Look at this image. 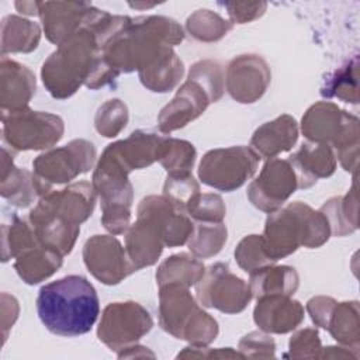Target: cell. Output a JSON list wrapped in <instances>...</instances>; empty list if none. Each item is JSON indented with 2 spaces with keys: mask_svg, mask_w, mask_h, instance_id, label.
Wrapping results in <instances>:
<instances>
[{
  "mask_svg": "<svg viewBox=\"0 0 360 360\" xmlns=\"http://www.w3.org/2000/svg\"><path fill=\"white\" fill-rule=\"evenodd\" d=\"M41 75L48 91L58 98L72 96L82 83L97 89L118 76L103 58L97 38L87 27L59 44L44 63Z\"/></svg>",
  "mask_w": 360,
  "mask_h": 360,
  "instance_id": "cell-1",
  "label": "cell"
},
{
  "mask_svg": "<svg viewBox=\"0 0 360 360\" xmlns=\"http://www.w3.org/2000/svg\"><path fill=\"white\" fill-rule=\"evenodd\" d=\"M37 312L49 332L72 338L90 332L100 314V301L86 277L72 274L41 287Z\"/></svg>",
  "mask_w": 360,
  "mask_h": 360,
  "instance_id": "cell-2",
  "label": "cell"
},
{
  "mask_svg": "<svg viewBox=\"0 0 360 360\" xmlns=\"http://www.w3.org/2000/svg\"><path fill=\"white\" fill-rule=\"evenodd\" d=\"M94 191L93 184L80 181L44 194L30 215L38 240L62 255L69 253L79 235L80 224L93 212Z\"/></svg>",
  "mask_w": 360,
  "mask_h": 360,
  "instance_id": "cell-3",
  "label": "cell"
},
{
  "mask_svg": "<svg viewBox=\"0 0 360 360\" xmlns=\"http://www.w3.org/2000/svg\"><path fill=\"white\" fill-rule=\"evenodd\" d=\"M329 236L330 226L322 211H314L311 207L297 201L269 215L262 240L264 253L273 262H277L295 252L300 245L318 248Z\"/></svg>",
  "mask_w": 360,
  "mask_h": 360,
  "instance_id": "cell-4",
  "label": "cell"
},
{
  "mask_svg": "<svg viewBox=\"0 0 360 360\" xmlns=\"http://www.w3.org/2000/svg\"><path fill=\"white\" fill-rule=\"evenodd\" d=\"M302 132L312 141L332 145L346 172L356 173L359 158V118L333 103L314 104L302 117Z\"/></svg>",
  "mask_w": 360,
  "mask_h": 360,
  "instance_id": "cell-5",
  "label": "cell"
},
{
  "mask_svg": "<svg viewBox=\"0 0 360 360\" xmlns=\"http://www.w3.org/2000/svg\"><path fill=\"white\" fill-rule=\"evenodd\" d=\"M224 91L222 72L217 62L202 60L191 66L188 80L179 89L176 97L169 103L158 118L163 132L184 127L197 118L210 103L217 101Z\"/></svg>",
  "mask_w": 360,
  "mask_h": 360,
  "instance_id": "cell-6",
  "label": "cell"
},
{
  "mask_svg": "<svg viewBox=\"0 0 360 360\" xmlns=\"http://www.w3.org/2000/svg\"><path fill=\"white\" fill-rule=\"evenodd\" d=\"M159 319L166 332L195 346L208 345L218 335L217 321L201 311L187 287L180 284L160 287Z\"/></svg>",
  "mask_w": 360,
  "mask_h": 360,
  "instance_id": "cell-7",
  "label": "cell"
},
{
  "mask_svg": "<svg viewBox=\"0 0 360 360\" xmlns=\"http://www.w3.org/2000/svg\"><path fill=\"white\" fill-rule=\"evenodd\" d=\"M96 158V149L91 142L76 139L68 145L38 156L34 162V183L38 194H46L52 184H60L73 180L86 173Z\"/></svg>",
  "mask_w": 360,
  "mask_h": 360,
  "instance_id": "cell-8",
  "label": "cell"
},
{
  "mask_svg": "<svg viewBox=\"0 0 360 360\" xmlns=\"http://www.w3.org/2000/svg\"><path fill=\"white\" fill-rule=\"evenodd\" d=\"M259 160V155L246 146L214 149L204 155L198 176L207 186L232 191L256 173Z\"/></svg>",
  "mask_w": 360,
  "mask_h": 360,
  "instance_id": "cell-9",
  "label": "cell"
},
{
  "mask_svg": "<svg viewBox=\"0 0 360 360\" xmlns=\"http://www.w3.org/2000/svg\"><path fill=\"white\" fill-rule=\"evenodd\" d=\"M153 321L138 302H114L103 314L97 335L111 350L125 349L150 330Z\"/></svg>",
  "mask_w": 360,
  "mask_h": 360,
  "instance_id": "cell-10",
  "label": "cell"
},
{
  "mask_svg": "<svg viewBox=\"0 0 360 360\" xmlns=\"http://www.w3.org/2000/svg\"><path fill=\"white\" fill-rule=\"evenodd\" d=\"M249 285L229 271L228 264L215 263L197 283V298L204 307L235 314L245 309L252 298Z\"/></svg>",
  "mask_w": 360,
  "mask_h": 360,
  "instance_id": "cell-11",
  "label": "cell"
},
{
  "mask_svg": "<svg viewBox=\"0 0 360 360\" xmlns=\"http://www.w3.org/2000/svg\"><path fill=\"white\" fill-rule=\"evenodd\" d=\"M297 188H300L298 177L290 160L271 158L263 166L260 176L249 186L248 197L255 207L273 212Z\"/></svg>",
  "mask_w": 360,
  "mask_h": 360,
  "instance_id": "cell-12",
  "label": "cell"
},
{
  "mask_svg": "<svg viewBox=\"0 0 360 360\" xmlns=\"http://www.w3.org/2000/svg\"><path fill=\"white\" fill-rule=\"evenodd\" d=\"M89 271L104 284H118L122 278L136 271L127 250L114 236L94 235L83 249Z\"/></svg>",
  "mask_w": 360,
  "mask_h": 360,
  "instance_id": "cell-13",
  "label": "cell"
},
{
  "mask_svg": "<svg viewBox=\"0 0 360 360\" xmlns=\"http://www.w3.org/2000/svg\"><path fill=\"white\" fill-rule=\"evenodd\" d=\"M63 134V122L58 115L41 111H11L10 135L6 139L17 149H44L56 143Z\"/></svg>",
  "mask_w": 360,
  "mask_h": 360,
  "instance_id": "cell-14",
  "label": "cell"
},
{
  "mask_svg": "<svg viewBox=\"0 0 360 360\" xmlns=\"http://www.w3.org/2000/svg\"><path fill=\"white\" fill-rule=\"evenodd\" d=\"M270 82L266 62L256 55L235 58L226 70L228 93L239 103H253L262 97Z\"/></svg>",
  "mask_w": 360,
  "mask_h": 360,
  "instance_id": "cell-15",
  "label": "cell"
},
{
  "mask_svg": "<svg viewBox=\"0 0 360 360\" xmlns=\"http://www.w3.org/2000/svg\"><path fill=\"white\" fill-rule=\"evenodd\" d=\"M94 11L89 3H39L38 8L48 39L58 45L86 27Z\"/></svg>",
  "mask_w": 360,
  "mask_h": 360,
  "instance_id": "cell-16",
  "label": "cell"
},
{
  "mask_svg": "<svg viewBox=\"0 0 360 360\" xmlns=\"http://www.w3.org/2000/svg\"><path fill=\"white\" fill-rule=\"evenodd\" d=\"M255 322L264 332L285 333L295 329L304 319V308L288 295H263L257 298Z\"/></svg>",
  "mask_w": 360,
  "mask_h": 360,
  "instance_id": "cell-17",
  "label": "cell"
},
{
  "mask_svg": "<svg viewBox=\"0 0 360 360\" xmlns=\"http://www.w3.org/2000/svg\"><path fill=\"white\" fill-rule=\"evenodd\" d=\"M298 177L300 188H308L319 177H329L336 169V158L326 143L307 142L301 149L288 158Z\"/></svg>",
  "mask_w": 360,
  "mask_h": 360,
  "instance_id": "cell-18",
  "label": "cell"
},
{
  "mask_svg": "<svg viewBox=\"0 0 360 360\" xmlns=\"http://www.w3.org/2000/svg\"><path fill=\"white\" fill-rule=\"evenodd\" d=\"M125 243L128 257L136 270L156 263L165 246L158 228L142 217L129 228Z\"/></svg>",
  "mask_w": 360,
  "mask_h": 360,
  "instance_id": "cell-19",
  "label": "cell"
},
{
  "mask_svg": "<svg viewBox=\"0 0 360 360\" xmlns=\"http://www.w3.org/2000/svg\"><path fill=\"white\" fill-rule=\"evenodd\" d=\"M298 138L297 121L290 115H281L266 122L252 136V146L263 158H274L280 152L290 150Z\"/></svg>",
  "mask_w": 360,
  "mask_h": 360,
  "instance_id": "cell-20",
  "label": "cell"
},
{
  "mask_svg": "<svg viewBox=\"0 0 360 360\" xmlns=\"http://www.w3.org/2000/svg\"><path fill=\"white\" fill-rule=\"evenodd\" d=\"M249 288L252 295H292L298 288V274L294 267L264 266L250 273Z\"/></svg>",
  "mask_w": 360,
  "mask_h": 360,
  "instance_id": "cell-21",
  "label": "cell"
},
{
  "mask_svg": "<svg viewBox=\"0 0 360 360\" xmlns=\"http://www.w3.org/2000/svg\"><path fill=\"white\" fill-rule=\"evenodd\" d=\"M62 253L48 245L38 243L37 246L21 253L15 262V269L21 278L28 284H37L41 280L52 276L62 264Z\"/></svg>",
  "mask_w": 360,
  "mask_h": 360,
  "instance_id": "cell-22",
  "label": "cell"
},
{
  "mask_svg": "<svg viewBox=\"0 0 360 360\" xmlns=\"http://www.w3.org/2000/svg\"><path fill=\"white\" fill-rule=\"evenodd\" d=\"M181 76L183 63L170 48H167L148 68L139 70V77L143 86L159 93L172 90Z\"/></svg>",
  "mask_w": 360,
  "mask_h": 360,
  "instance_id": "cell-23",
  "label": "cell"
},
{
  "mask_svg": "<svg viewBox=\"0 0 360 360\" xmlns=\"http://www.w3.org/2000/svg\"><path fill=\"white\" fill-rule=\"evenodd\" d=\"M326 217L330 235L345 236L353 233L357 229V193H356V176L353 187L345 198L335 197L323 204L319 210Z\"/></svg>",
  "mask_w": 360,
  "mask_h": 360,
  "instance_id": "cell-24",
  "label": "cell"
},
{
  "mask_svg": "<svg viewBox=\"0 0 360 360\" xmlns=\"http://www.w3.org/2000/svg\"><path fill=\"white\" fill-rule=\"evenodd\" d=\"M359 326V302H336L326 325L332 338L357 353L360 339Z\"/></svg>",
  "mask_w": 360,
  "mask_h": 360,
  "instance_id": "cell-25",
  "label": "cell"
},
{
  "mask_svg": "<svg viewBox=\"0 0 360 360\" xmlns=\"http://www.w3.org/2000/svg\"><path fill=\"white\" fill-rule=\"evenodd\" d=\"M204 264L197 259L180 253L167 257L156 271L159 287L165 284H180L184 287L197 284L204 276Z\"/></svg>",
  "mask_w": 360,
  "mask_h": 360,
  "instance_id": "cell-26",
  "label": "cell"
},
{
  "mask_svg": "<svg viewBox=\"0 0 360 360\" xmlns=\"http://www.w3.org/2000/svg\"><path fill=\"white\" fill-rule=\"evenodd\" d=\"M193 231L188 248L198 257L217 255L226 240V228L222 222H198Z\"/></svg>",
  "mask_w": 360,
  "mask_h": 360,
  "instance_id": "cell-27",
  "label": "cell"
},
{
  "mask_svg": "<svg viewBox=\"0 0 360 360\" xmlns=\"http://www.w3.org/2000/svg\"><path fill=\"white\" fill-rule=\"evenodd\" d=\"M321 94L325 97H338L346 103H357V56L325 82Z\"/></svg>",
  "mask_w": 360,
  "mask_h": 360,
  "instance_id": "cell-28",
  "label": "cell"
},
{
  "mask_svg": "<svg viewBox=\"0 0 360 360\" xmlns=\"http://www.w3.org/2000/svg\"><path fill=\"white\" fill-rule=\"evenodd\" d=\"M195 160V149L186 141L166 138L159 162L170 173L190 172Z\"/></svg>",
  "mask_w": 360,
  "mask_h": 360,
  "instance_id": "cell-29",
  "label": "cell"
},
{
  "mask_svg": "<svg viewBox=\"0 0 360 360\" xmlns=\"http://www.w3.org/2000/svg\"><path fill=\"white\" fill-rule=\"evenodd\" d=\"M187 28L200 41H217L232 28V24L224 21L210 10H200L187 20Z\"/></svg>",
  "mask_w": 360,
  "mask_h": 360,
  "instance_id": "cell-30",
  "label": "cell"
},
{
  "mask_svg": "<svg viewBox=\"0 0 360 360\" xmlns=\"http://www.w3.org/2000/svg\"><path fill=\"white\" fill-rule=\"evenodd\" d=\"M235 257L238 260V264L245 271H249V273L274 263L264 253L262 236H257V235H250V236H246L243 240H240V243L235 250Z\"/></svg>",
  "mask_w": 360,
  "mask_h": 360,
  "instance_id": "cell-31",
  "label": "cell"
},
{
  "mask_svg": "<svg viewBox=\"0 0 360 360\" xmlns=\"http://www.w3.org/2000/svg\"><path fill=\"white\" fill-rule=\"evenodd\" d=\"M186 212L198 222H221L225 217V207L219 195L198 193L187 202Z\"/></svg>",
  "mask_w": 360,
  "mask_h": 360,
  "instance_id": "cell-32",
  "label": "cell"
},
{
  "mask_svg": "<svg viewBox=\"0 0 360 360\" xmlns=\"http://www.w3.org/2000/svg\"><path fill=\"white\" fill-rule=\"evenodd\" d=\"M128 112L125 104L120 100H110L98 108L96 115V128L104 136H115L127 124Z\"/></svg>",
  "mask_w": 360,
  "mask_h": 360,
  "instance_id": "cell-33",
  "label": "cell"
},
{
  "mask_svg": "<svg viewBox=\"0 0 360 360\" xmlns=\"http://www.w3.org/2000/svg\"><path fill=\"white\" fill-rule=\"evenodd\" d=\"M290 350L291 354L304 350L301 357H318L319 352L322 350L318 332L315 329H304L297 332L290 340Z\"/></svg>",
  "mask_w": 360,
  "mask_h": 360,
  "instance_id": "cell-34",
  "label": "cell"
},
{
  "mask_svg": "<svg viewBox=\"0 0 360 360\" xmlns=\"http://www.w3.org/2000/svg\"><path fill=\"white\" fill-rule=\"evenodd\" d=\"M239 349L242 352H245L243 356H249L252 350H256V356L259 357H264L262 352H266V354L269 357L274 356V342L271 338L259 333V332H252L249 335H246L240 343H239Z\"/></svg>",
  "mask_w": 360,
  "mask_h": 360,
  "instance_id": "cell-35",
  "label": "cell"
},
{
  "mask_svg": "<svg viewBox=\"0 0 360 360\" xmlns=\"http://www.w3.org/2000/svg\"><path fill=\"white\" fill-rule=\"evenodd\" d=\"M336 305V301L329 297H316L308 301L307 309L311 314V318L315 325L326 329L330 314Z\"/></svg>",
  "mask_w": 360,
  "mask_h": 360,
  "instance_id": "cell-36",
  "label": "cell"
}]
</instances>
